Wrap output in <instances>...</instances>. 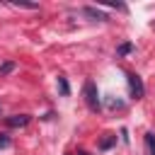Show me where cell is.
I'll list each match as a JSON object with an SVG mask.
<instances>
[{"mask_svg": "<svg viewBox=\"0 0 155 155\" xmlns=\"http://www.w3.org/2000/svg\"><path fill=\"white\" fill-rule=\"evenodd\" d=\"M82 94H85V104L90 111H99V92H97V85L92 80H85L82 85Z\"/></svg>", "mask_w": 155, "mask_h": 155, "instance_id": "obj_1", "label": "cell"}, {"mask_svg": "<svg viewBox=\"0 0 155 155\" xmlns=\"http://www.w3.org/2000/svg\"><path fill=\"white\" fill-rule=\"evenodd\" d=\"M126 80H128L131 97H133V99H143V97H145V85H143V78H140L138 73H128V75H126Z\"/></svg>", "mask_w": 155, "mask_h": 155, "instance_id": "obj_2", "label": "cell"}, {"mask_svg": "<svg viewBox=\"0 0 155 155\" xmlns=\"http://www.w3.org/2000/svg\"><path fill=\"white\" fill-rule=\"evenodd\" d=\"M31 121L29 114H15V116H5V126L7 128H24Z\"/></svg>", "mask_w": 155, "mask_h": 155, "instance_id": "obj_3", "label": "cell"}, {"mask_svg": "<svg viewBox=\"0 0 155 155\" xmlns=\"http://www.w3.org/2000/svg\"><path fill=\"white\" fill-rule=\"evenodd\" d=\"M82 12L87 15V17H92V19H99V22H107L109 17L102 12V10H97V7H82Z\"/></svg>", "mask_w": 155, "mask_h": 155, "instance_id": "obj_4", "label": "cell"}, {"mask_svg": "<svg viewBox=\"0 0 155 155\" xmlns=\"http://www.w3.org/2000/svg\"><path fill=\"white\" fill-rule=\"evenodd\" d=\"M116 145V136H111V133H107L102 140H99V150H109V148H114Z\"/></svg>", "mask_w": 155, "mask_h": 155, "instance_id": "obj_5", "label": "cell"}, {"mask_svg": "<svg viewBox=\"0 0 155 155\" xmlns=\"http://www.w3.org/2000/svg\"><path fill=\"white\" fill-rule=\"evenodd\" d=\"M143 140H145V148H148V155H155V133H145L143 136Z\"/></svg>", "mask_w": 155, "mask_h": 155, "instance_id": "obj_6", "label": "cell"}, {"mask_svg": "<svg viewBox=\"0 0 155 155\" xmlns=\"http://www.w3.org/2000/svg\"><path fill=\"white\" fill-rule=\"evenodd\" d=\"M58 90H61V94H63V97H68V94H70V85H68V80H65L63 75H58Z\"/></svg>", "mask_w": 155, "mask_h": 155, "instance_id": "obj_7", "label": "cell"}, {"mask_svg": "<svg viewBox=\"0 0 155 155\" xmlns=\"http://www.w3.org/2000/svg\"><path fill=\"white\" fill-rule=\"evenodd\" d=\"M131 51H133V44H131V41H124V44H119L116 56H126V53H131Z\"/></svg>", "mask_w": 155, "mask_h": 155, "instance_id": "obj_8", "label": "cell"}, {"mask_svg": "<svg viewBox=\"0 0 155 155\" xmlns=\"http://www.w3.org/2000/svg\"><path fill=\"white\" fill-rule=\"evenodd\" d=\"M12 70H15V63H12V61H5V63L0 65V78H5V75H10Z\"/></svg>", "mask_w": 155, "mask_h": 155, "instance_id": "obj_9", "label": "cell"}, {"mask_svg": "<svg viewBox=\"0 0 155 155\" xmlns=\"http://www.w3.org/2000/svg\"><path fill=\"white\" fill-rule=\"evenodd\" d=\"M10 145H12V138L7 133H0V150H7Z\"/></svg>", "mask_w": 155, "mask_h": 155, "instance_id": "obj_10", "label": "cell"}, {"mask_svg": "<svg viewBox=\"0 0 155 155\" xmlns=\"http://www.w3.org/2000/svg\"><path fill=\"white\" fill-rule=\"evenodd\" d=\"M15 5H17V7H27V10H36V7H39L36 2H19V0H17Z\"/></svg>", "mask_w": 155, "mask_h": 155, "instance_id": "obj_11", "label": "cell"}, {"mask_svg": "<svg viewBox=\"0 0 155 155\" xmlns=\"http://www.w3.org/2000/svg\"><path fill=\"white\" fill-rule=\"evenodd\" d=\"M78 155H90V153H85V150H78Z\"/></svg>", "mask_w": 155, "mask_h": 155, "instance_id": "obj_12", "label": "cell"}]
</instances>
